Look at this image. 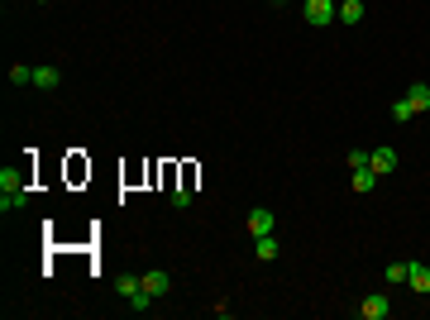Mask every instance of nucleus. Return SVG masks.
Masks as SVG:
<instances>
[{
  "mask_svg": "<svg viewBox=\"0 0 430 320\" xmlns=\"http://www.w3.org/2000/svg\"><path fill=\"white\" fill-rule=\"evenodd\" d=\"M24 196H29V192H24V172H19V168H5V172H0V211H19Z\"/></svg>",
  "mask_w": 430,
  "mask_h": 320,
  "instance_id": "f257e3e1",
  "label": "nucleus"
},
{
  "mask_svg": "<svg viewBox=\"0 0 430 320\" xmlns=\"http://www.w3.org/2000/svg\"><path fill=\"white\" fill-rule=\"evenodd\" d=\"M302 14H306V24L325 29V24H335V19H339V0H306V5H302Z\"/></svg>",
  "mask_w": 430,
  "mask_h": 320,
  "instance_id": "f03ea898",
  "label": "nucleus"
},
{
  "mask_svg": "<svg viewBox=\"0 0 430 320\" xmlns=\"http://www.w3.org/2000/svg\"><path fill=\"white\" fill-rule=\"evenodd\" d=\"M359 316H363V320H387V316H392V297H387V292L363 297V301H359Z\"/></svg>",
  "mask_w": 430,
  "mask_h": 320,
  "instance_id": "7ed1b4c3",
  "label": "nucleus"
},
{
  "mask_svg": "<svg viewBox=\"0 0 430 320\" xmlns=\"http://www.w3.org/2000/svg\"><path fill=\"white\" fill-rule=\"evenodd\" d=\"M368 168H373L378 177H387V172L397 168V148H373V153H368Z\"/></svg>",
  "mask_w": 430,
  "mask_h": 320,
  "instance_id": "20e7f679",
  "label": "nucleus"
},
{
  "mask_svg": "<svg viewBox=\"0 0 430 320\" xmlns=\"http://www.w3.org/2000/svg\"><path fill=\"white\" fill-rule=\"evenodd\" d=\"M58 82H63V72H58L53 62H43V67H34V87H38V91H58Z\"/></svg>",
  "mask_w": 430,
  "mask_h": 320,
  "instance_id": "39448f33",
  "label": "nucleus"
},
{
  "mask_svg": "<svg viewBox=\"0 0 430 320\" xmlns=\"http://www.w3.org/2000/svg\"><path fill=\"white\" fill-rule=\"evenodd\" d=\"M273 225H278V220H273V211H263V206H258V211L249 215V234H253V239H263V234H273Z\"/></svg>",
  "mask_w": 430,
  "mask_h": 320,
  "instance_id": "423d86ee",
  "label": "nucleus"
},
{
  "mask_svg": "<svg viewBox=\"0 0 430 320\" xmlns=\"http://www.w3.org/2000/svg\"><path fill=\"white\" fill-rule=\"evenodd\" d=\"M407 101L416 106V115H430V87L426 82H411V87H407Z\"/></svg>",
  "mask_w": 430,
  "mask_h": 320,
  "instance_id": "0eeeda50",
  "label": "nucleus"
},
{
  "mask_svg": "<svg viewBox=\"0 0 430 320\" xmlns=\"http://www.w3.org/2000/svg\"><path fill=\"white\" fill-rule=\"evenodd\" d=\"M407 287H411V292H421V297H430V268H426V263H411Z\"/></svg>",
  "mask_w": 430,
  "mask_h": 320,
  "instance_id": "6e6552de",
  "label": "nucleus"
},
{
  "mask_svg": "<svg viewBox=\"0 0 430 320\" xmlns=\"http://www.w3.org/2000/svg\"><path fill=\"white\" fill-rule=\"evenodd\" d=\"M168 287H172L168 273H144V292H148V297H168Z\"/></svg>",
  "mask_w": 430,
  "mask_h": 320,
  "instance_id": "1a4fd4ad",
  "label": "nucleus"
},
{
  "mask_svg": "<svg viewBox=\"0 0 430 320\" xmlns=\"http://www.w3.org/2000/svg\"><path fill=\"white\" fill-rule=\"evenodd\" d=\"M115 292L129 301V297H139L144 292V277H134V273H124V277H115Z\"/></svg>",
  "mask_w": 430,
  "mask_h": 320,
  "instance_id": "9d476101",
  "label": "nucleus"
},
{
  "mask_svg": "<svg viewBox=\"0 0 430 320\" xmlns=\"http://www.w3.org/2000/svg\"><path fill=\"white\" fill-rule=\"evenodd\" d=\"M363 19V0H339V24H359Z\"/></svg>",
  "mask_w": 430,
  "mask_h": 320,
  "instance_id": "9b49d317",
  "label": "nucleus"
},
{
  "mask_svg": "<svg viewBox=\"0 0 430 320\" xmlns=\"http://www.w3.org/2000/svg\"><path fill=\"white\" fill-rule=\"evenodd\" d=\"M373 182H378L373 168H354V192H373Z\"/></svg>",
  "mask_w": 430,
  "mask_h": 320,
  "instance_id": "f8f14e48",
  "label": "nucleus"
},
{
  "mask_svg": "<svg viewBox=\"0 0 430 320\" xmlns=\"http://www.w3.org/2000/svg\"><path fill=\"white\" fill-rule=\"evenodd\" d=\"M29 82H34V67L14 62V67H10V87H29Z\"/></svg>",
  "mask_w": 430,
  "mask_h": 320,
  "instance_id": "ddd939ff",
  "label": "nucleus"
},
{
  "mask_svg": "<svg viewBox=\"0 0 430 320\" xmlns=\"http://www.w3.org/2000/svg\"><path fill=\"white\" fill-rule=\"evenodd\" d=\"M253 249H258V258H263V263H273V258H278V239H273V234H263Z\"/></svg>",
  "mask_w": 430,
  "mask_h": 320,
  "instance_id": "4468645a",
  "label": "nucleus"
},
{
  "mask_svg": "<svg viewBox=\"0 0 430 320\" xmlns=\"http://www.w3.org/2000/svg\"><path fill=\"white\" fill-rule=\"evenodd\" d=\"M383 277L397 287V282H407V277H411V263H392V268H383Z\"/></svg>",
  "mask_w": 430,
  "mask_h": 320,
  "instance_id": "2eb2a0df",
  "label": "nucleus"
},
{
  "mask_svg": "<svg viewBox=\"0 0 430 320\" xmlns=\"http://www.w3.org/2000/svg\"><path fill=\"white\" fill-rule=\"evenodd\" d=\"M392 119H402V124H407V119H416V106H411L407 96H402V101H392Z\"/></svg>",
  "mask_w": 430,
  "mask_h": 320,
  "instance_id": "dca6fc26",
  "label": "nucleus"
},
{
  "mask_svg": "<svg viewBox=\"0 0 430 320\" xmlns=\"http://www.w3.org/2000/svg\"><path fill=\"white\" fill-rule=\"evenodd\" d=\"M354 168H368V153H363V148H354V153H349V172H354Z\"/></svg>",
  "mask_w": 430,
  "mask_h": 320,
  "instance_id": "f3484780",
  "label": "nucleus"
},
{
  "mask_svg": "<svg viewBox=\"0 0 430 320\" xmlns=\"http://www.w3.org/2000/svg\"><path fill=\"white\" fill-rule=\"evenodd\" d=\"M38 5H48V0H38Z\"/></svg>",
  "mask_w": 430,
  "mask_h": 320,
  "instance_id": "a211bd4d",
  "label": "nucleus"
},
{
  "mask_svg": "<svg viewBox=\"0 0 430 320\" xmlns=\"http://www.w3.org/2000/svg\"><path fill=\"white\" fill-rule=\"evenodd\" d=\"M278 5H282V0H278Z\"/></svg>",
  "mask_w": 430,
  "mask_h": 320,
  "instance_id": "6ab92c4d",
  "label": "nucleus"
}]
</instances>
